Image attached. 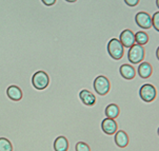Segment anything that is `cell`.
Returning a JSON list of instances; mask_svg holds the SVG:
<instances>
[{
  "label": "cell",
  "instance_id": "6da1fadb",
  "mask_svg": "<svg viewBox=\"0 0 159 151\" xmlns=\"http://www.w3.org/2000/svg\"><path fill=\"white\" fill-rule=\"evenodd\" d=\"M50 75L43 70H39L36 71L32 75V85L36 90L42 91L45 90L48 86H50Z\"/></svg>",
  "mask_w": 159,
  "mask_h": 151
},
{
  "label": "cell",
  "instance_id": "7a4b0ae2",
  "mask_svg": "<svg viewBox=\"0 0 159 151\" xmlns=\"http://www.w3.org/2000/svg\"><path fill=\"white\" fill-rule=\"evenodd\" d=\"M107 53L115 60H119L122 58L123 54H125V47L121 45L119 39L112 38L107 42Z\"/></svg>",
  "mask_w": 159,
  "mask_h": 151
},
{
  "label": "cell",
  "instance_id": "3957f363",
  "mask_svg": "<svg viewBox=\"0 0 159 151\" xmlns=\"http://www.w3.org/2000/svg\"><path fill=\"white\" fill-rule=\"evenodd\" d=\"M93 87H94L95 92L98 94V95L104 96L110 92V90H111V83H110V80L107 79L106 76L99 75V76H97L95 79H94Z\"/></svg>",
  "mask_w": 159,
  "mask_h": 151
},
{
  "label": "cell",
  "instance_id": "277c9868",
  "mask_svg": "<svg viewBox=\"0 0 159 151\" xmlns=\"http://www.w3.org/2000/svg\"><path fill=\"white\" fill-rule=\"evenodd\" d=\"M128 58L132 64H139L143 60L144 58V49L142 45H134L133 47H131L129 49L128 53Z\"/></svg>",
  "mask_w": 159,
  "mask_h": 151
},
{
  "label": "cell",
  "instance_id": "5b68a950",
  "mask_svg": "<svg viewBox=\"0 0 159 151\" xmlns=\"http://www.w3.org/2000/svg\"><path fill=\"white\" fill-rule=\"evenodd\" d=\"M140 98L145 102H151L156 98V89L151 83H145L139 90Z\"/></svg>",
  "mask_w": 159,
  "mask_h": 151
},
{
  "label": "cell",
  "instance_id": "8992f818",
  "mask_svg": "<svg viewBox=\"0 0 159 151\" xmlns=\"http://www.w3.org/2000/svg\"><path fill=\"white\" fill-rule=\"evenodd\" d=\"M119 41L125 48L130 49L131 47L135 45V34L129 29L123 30L119 36Z\"/></svg>",
  "mask_w": 159,
  "mask_h": 151
},
{
  "label": "cell",
  "instance_id": "52a82bcc",
  "mask_svg": "<svg viewBox=\"0 0 159 151\" xmlns=\"http://www.w3.org/2000/svg\"><path fill=\"white\" fill-rule=\"evenodd\" d=\"M135 21L137 26L142 29H150L152 26V17L145 12H139L135 16Z\"/></svg>",
  "mask_w": 159,
  "mask_h": 151
},
{
  "label": "cell",
  "instance_id": "ba28073f",
  "mask_svg": "<svg viewBox=\"0 0 159 151\" xmlns=\"http://www.w3.org/2000/svg\"><path fill=\"white\" fill-rule=\"evenodd\" d=\"M101 129L107 135H113L118 130L117 123L113 118H104L101 122Z\"/></svg>",
  "mask_w": 159,
  "mask_h": 151
},
{
  "label": "cell",
  "instance_id": "9c48e42d",
  "mask_svg": "<svg viewBox=\"0 0 159 151\" xmlns=\"http://www.w3.org/2000/svg\"><path fill=\"white\" fill-rule=\"evenodd\" d=\"M7 95L11 101H20L23 97V92L19 86L10 85L7 88Z\"/></svg>",
  "mask_w": 159,
  "mask_h": 151
},
{
  "label": "cell",
  "instance_id": "30bf717a",
  "mask_svg": "<svg viewBox=\"0 0 159 151\" xmlns=\"http://www.w3.org/2000/svg\"><path fill=\"white\" fill-rule=\"evenodd\" d=\"M79 98L81 102L84 106L87 107H92L96 104L97 99H96V96L94 95L91 91L87 90V89H82L81 91L79 92Z\"/></svg>",
  "mask_w": 159,
  "mask_h": 151
},
{
  "label": "cell",
  "instance_id": "8fae6325",
  "mask_svg": "<svg viewBox=\"0 0 159 151\" xmlns=\"http://www.w3.org/2000/svg\"><path fill=\"white\" fill-rule=\"evenodd\" d=\"M55 151H68L70 148V142L68 137L64 135H59L55 139L53 144Z\"/></svg>",
  "mask_w": 159,
  "mask_h": 151
},
{
  "label": "cell",
  "instance_id": "7c38bea8",
  "mask_svg": "<svg viewBox=\"0 0 159 151\" xmlns=\"http://www.w3.org/2000/svg\"><path fill=\"white\" fill-rule=\"evenodd\" d=\"M115 144L120 148H125L129 144V136L123 130H117L114 136Z\"/></svg>",
  "mask_w": 159,
  "mask_h": 151
},
{
  "label": "cell",
  "instance_id": "4fadbf2b",
  "mask_svg": "<svg viewBox=\"0 0 159 151\" xmlns=\"http://www.w3.org/2000/svg\"><path fill=\"white\" fill-rule=\"evenodd\" d=\"M120 75L122 76L125 79H133L136 76V71L135 68H133L130 64H122L119 69Z\"/></svg>",
  "mask_w": 159,
  "mask_h": 151
},
{
  "label": "cell",
  "instance_id": "5bb4252c",
  "mask_svg": "<svg viewBox=\"0 0 159 151\" xmlns=\"http://www.w3.org/2000/svg\"><path fill=\"white\" fill-rule=\"evenodd\" d=\"M153 68L149 63H141L138 67V74L141 78H149L152 75Z\"/></svg>",
  "mask_w": 159,
  "mask_h": 151
},
{
  "label": "cell",
  "instance_id": "9a60e30c",
  "mask_svg": "<svg viewBox=\"0 0 159 151\" xmlns=\"http://www.w3.org/2000/svg\"><path fill=\"white\" fill-rule=\"evenodd\" d=\"M120 113V109L119 107L116 104H110L106 107V110H104V114L107 118H117L118 115Z\"/></svg>",
  "mask_w": 159,
  "mask_h": 151
},
{
  "label": "cell",
  "instance_id": "2e32d148",
  "mask_svg": "<svg viewBox=\"0 0 159 151\" xmlns=\"http://www.w3.org/2000/svg\"><path fill=\"white\" fill-rule=\"evenodd\" d=\"M148 41H149V36H148V34L145 32L140 31L135 34V42L137 45H144L148 44Z\"/></svg>",
  "mask_w": 159,
  "mask_h": 151
},
{
  "label": "cell",
  "instance_id": "e0dca14e",
  "mask_svg": "<svg viewBox=\"0 0 159 151\" xmlns=\"http://www.w3.org/2000/svg\"><path fill=\"white\" fill-rule=\"evenodd\" d=\"M13 144L7 137H0V151H13Z\"/></svg>",
  "mask_w": 159,
  "mask_h": 151
},
{
  "label": "cell",
  "instance_id": "ac0fdd59",
  "mask_svg": "<svg viewBox=\"0 0 159 151\" xmlns=\"http://www.w3.org/2000/svg\"><path fill=\"white\" fill-rule=\"evenodd\" d=\"M75 151H91V148L88 145V143L79 141L75 144Z\"/></svg>",
  "mask_w": 159,
  "mask_h": 151
},
{
  "label": "cell",
  "instance_id": "d6986e66",
  "mask_svg": "<svg viewBox=\"0 0 159 151\" xmlns=\"http://www.w3.org/2000/svg\"><path fill=\"white\" fill-rule=\"evenodd\" d=\"M152 26L159 32V12H156L152 17Z\"/></svg>",
  "mask_w": 159,
  "mask_h": 151
},
{
  "label": "cell",
  "instance_id": "ffe728a7",
  "mask_svg": "<svg viewBox=\"0 0 159 151\" xmlns=\"http://www.w3.org/2000/svg\"><path fill=\"white\" fill-rule=\"evenodd\" d=\"M41 2L45 7H53V5L57 2V0H41Z\"/></svg>",
  "mask_w": 159,
  "mask_h": 151
},
{
  "label": "cell",
  "instance_id": "44dd1931",
  "mask_svg": "<svg viewBox=\"0 0 159 151\" xmlns=\"http://www.w3.org/2000/svg\"><path fill=\"white\" fill-rule=\"evenodd\" d=\"M125 2L126 3V5L133 7H136V5L139 3V0H125Z\"/></svg>",
  "mask_w": 159,
  "mask_h": 151
},
{
  "label": "cell",
  "instance_id": "7402d4cb",
  "mask_svg": "<svg viewBox=\"0 0 159 151\" xmlns=\"http://www.w3.org/2000/svg\"><path fill=\"white\" fill-rule=\"evenodd\" d=\"M64 1L69 2V3H74V2H76L77 0H64Z\"/></svg>",
  "mask_w": 159,
  "mask_h": 151
},
{
  "label": "cell",
  "instance_id": "603a6c76",
  "mask_svg": "<svg viewBox=\"0 0 159 151\" xmlns=\"http://www.w3.org/2000/svg\"><path fill=\"white\" fill-rule=\"evenodd\" d=\"M156 56H157V59L159 60V47L157 48V51H156Z\"/></svg>",
  "mask_w": 159,
  "mask_h": 151
},
{
  "label": "cell",
  "instance_id": "cb8c5ba5",
  "mask_svg": "<svg viewBox=\"0 0 159 151\" xmlns=\"http://www.w3.org/2000/svg\"><path fill=\"white\" fill-rule=\"evenodd\" d=\"M156 5H157V7L159 9V0H156Z\"/></svg>",
  "mask_w": 159,
  "mask_h": 151
},
{
  "label": "cell",
  "instance_id": "d4e9b609",
  "mask_svg": "<svg viewBox=\"0 0 159 151\" xmlns=\"http://www.w3.org/2000/svg\"><path fill=\"white\" fill-rule=\"evenodd\" d=\"M158 135H159V128H158Z\"/></svg>",
  "mask_w": 159,
  "mask_h": 151
}]
</instances>
